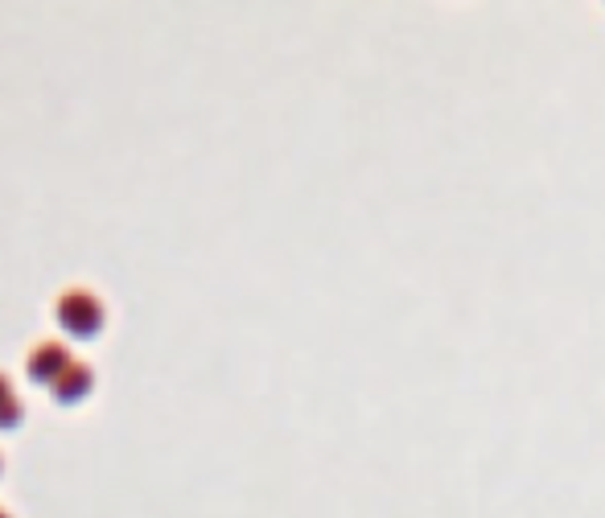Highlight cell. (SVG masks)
I'll use <instances>...</instances> for the list:
<instances>
[{
	"instance_id": "6da1fadb",
	"label": "cell",
	"mask_w": 605,
	"mask_h": 518,
	"mask_svg": "<svg viewBox=\"0 0 605 518\" xmlns=\"http://www.w3.org/2000/svg\"><path fill=\"white\" fill-rule=\"evenodd\" d=\"M54 313H58V325L66 329V338L91 341L103 334V305H99V296H91V292L82 289L66 292V296H58Z\"/></svg>"
},
{
	"instance_id": "5b68a950",
	"label": "cell",
	"mask_w": 605,
	"mask_h": 518,
	"mask_svg": "<svg viewBox=\"0 0 605 518\" xmlns=\"http://www.w3.org/2000/svg\"><path fill=\"white\" fill-rule=\"evenodd\" d=\"M16 391H13V383H9V379H4V374H0V404H9V399H13Z\"/></svg>"
},
{
	"instance_id": "3957f363",
	"label": "cell",
	"mask_w": 605,
	"mask_h": 518,
	"mask_svg": "<svg viewBox=\"0 0 605 518\" xmlns=\"http://www.w3.org/2000/svg\"><path fill=\"white\" fill-rule=\"evenodd\" d=\"M70 362H75V358L66 354L58 341H42V346L30 354V379L37 383V387H54L58 374H63Z\"/></svg>"
},
{
	"instance_id": "277c9868",
	"label": "cell",
	"mask_w": 605,
	"mask_h": 518,
	"mask_svg": "<svg viewBox=\"0 0 605 518\" xmlns=\"http://www.w3.org/2000/svg\"><path fill=\"white\" fill-rule=\"evenodd\" d=\"M21 420H25V412H21V399H9V404H0V432H13V428H21Z\"/></svg>"
},
{
	"instance_id": "7a4b0ae2",
	"label": "cell",
	"mask_w": 605,
	"mask_h": 518,
	"mask_svg": "<svg viewBox=\"0 0 605 518\" xmlns=\"http://www.w3.org/2000/svg\"><path fill=\"white\" fill-rule=\"evenodd\" d=\"M91 391H96V371L82 367V362H70V367L58 374V383L49 387V399L58 407H75V404H82Z\"/></svg>"
},
{
	"instance_id": "8992f818",
	"label": "cell",
	"mask_w": 605,
	"mask_h": 518,
	"mask_svg": "<svg viewBox=\"0 0 605 518\" xmlns=\"http://www.w3.org/2000/svg\"><path fill=\"white\" fill-rule=\"evenodd\" d=\"M0 518H9V515H4V510H0Z\"/></svg>"
}]
</instances>
